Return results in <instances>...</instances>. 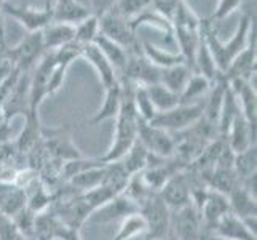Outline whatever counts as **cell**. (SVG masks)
<instances>
[{
  "label": "cell",
  "instance_id": "d4e9b609",
  "mask_svg": "<svg viewBox=\"0 0 257 240\" xmlns=\"http://www.w3.org/2000/svg\"><path fill=\"white\" fill-rule=\"evenodd\" d=\"M211 90V80L203 77L201 74L193 72L189 78L187 85L184 87L182 93L179 95V104H197L203 103L200 98L208 96Z\"/></svg>",
  "mask_w": 257,
  "mask_h": 240
},
{
  "label": "cell",
  "instance_id": "f35d334b",
  "mask_svg": "<svg viewBox=\"0 0 257 240\" xmlns=\"http://www.w3.org/2000/svg\"><path fill=\"white\" fill-rule=\"evenodd\" d=\"M244 4V0H219V4L216 7V12L212 15L211 21H219L227 18L232 12H235L236 8H240Z\"/></svg>",
  "mask_w": 257,
  "mask_h": 240
},
{
  "label": "cell",
  "instance_id": "74e56055",
  "mask_svg": "<svg viewBox=\"0 0 257 240\" xmlns=\"http://www.w3.org/2000/svg\"><path fill=\"white\" fill-rule=\"evenodd\" d=\"M179 4H181V0H152V5L150 7L173 24V18L176 15Z\"/></svg>",
  "mask_w": 257,
  "mask_h": 240
},
{
  "label": "cell",
  "instance_id": "b9f144b4",
  "mask_svg": "<svg viewBox=\"0 0 257 240\" xmlns=\"http://www.w3.org/2000/svg\"><path fill=\"white\" fill-rule=\"evenodd\" d=\"M13 70H15V67L12 66L10 61L0 59V87H2L7 82V78L12 75Z\"/></svg>",
  "mask_w": 257,
  "mask_h": 240
},
{
  "label": "cell",
  "instance_id": "9c48e42d",
  "mask_svg": "<svg viewBox=\"0 0 257 240\" xmlns=\"http://www.w3.org/2000/svg\"><path fill=\"white\" fill-rule=\"evenodd\" d=\"M160 74L162 69L150 63L143 55V50H136L128 53L126 67L121 78H125L135 85L149 87L160 82Z\"/></svg>",
  "mask_w": 257,
  "mask_h": 240
},
{
  "label": "cell",
  "instance_id": "f546056e",
  "mask_svg": "<svg viewBox=\"0 0 257 240\" xmlns=\"http://www.w3.org/2000/svg\"><path fill=\"white\" fill-rule=\"evenodd\" d=\"M154 26V28L160 29L162 32H165L168 37H173V24L163 18L160 13H157L152 7L144 10L141 15H138L136 18H133L131 20V28L138 31L139 26Z\"/></svg>",
  "mask_w": 257,
  "mask_h": 240
},
{
  "label": "cell",
  "instance_id": "f907efd6",
  "mask_svg": "<svg viewBox=\"0 0 257 240\" xmlns=\"http://www.w3.org/2000/svg\"><path fill=\"white\" fill-rule=\"evenodd\" d=\"M0 53H2V50H0ZM0 58H2V55H0Z\"/></svg>",
  "mask_w": 257,
  "mask_h": 240
},
{
  "label": "cell",
  "instance_id": "ffe728a7",
  "mask_svg": "<svg viewBox=\"0 0 257 240\" xmlns=\"http://www.w3.org/2000/svg\"><path fill=\"white\" fill-rule=\"evenodd\" d=\"M121 100H123V90H121L120 82L115 84L113 87L105 88L102 106L90 119L91 125H97V123H101L104 120H110V119L117 117L120 112V108H121Z\"/></svg>",
  "mask_w": 257,
  "mask_h": 240
},
{
  "label": "cell",
  "instance_id": "30bf717a",
  "mask_svg": "<svg viewBox=\"0 0 257 240\" xmlns=\"http://www.w3.org/2000/svg\"><path fill=\"white\" fill-rule=\"evenodd\" d=\"M135 213H139L138 203L126 197L125 194H118L107 203H104L102 207L94 210L88 218V223L107 224L113 223V221H121L130 215H135Z\"/></svg>",
  "mask_w": 257,
  "mask_h": 240
},
{
  "label": "cell",
  "instance_id": "52a82bcc",
  "mask_svg": "<svg viewBox=\"0 0 257 240\" xmlns=\"http://www.w3.org/2000/svg\"><path fill=\"white\" fill-rule=\"evenodd\" d=\"M0 10L4 15L13 18L20 23L28 32L43 31L48 24L53 23V5L47 2L43 8H32L23 5H13L12 2H4L0 5Z\"/></svg>",
  "mask_w": 257,
  "mask_h": 240
},
{
  "label": "cell",
  "instance_id": "d6986e66",
  "mask_svg": "<svg viewBox=\"0 0 257 240\" xmlns=\"http://www.w3.org/2000/svg\"><path fill=\"white\" fill-rule=\"evenodd\" d=\"M91 15L88 7L80 4L78 0H56L53 5V21L55 23H67L78 24L85 18Z\"/></svg>",
  "mask_w": 257,
  "mask_h": 240
},
{
  "label": "cell",
  "instance_id": "3957f363",
  "mask_svg": "<svg viewBox=\"0 0 257 240\" xmlns=\"http://www.w3.org/2000/svg\"><path fill=\"white\" fill-rule=\"evenodd\" d=\"M139 213L143 215L147 230L144 237L152 240H165L170 235L171 226V210L166 207L158 194H152L150 197L139 205Z\"/></svg>",
  "mask_w": 257,
  "mask_h": 240
},
{
  "label": "cell",
  "instance_id": "9a60e30c",
  "mask_svg": "<svg viewBox=\"0 0 257 240\" xmlns=\"http://www.w3.org/2000/svg\"><path fill=\"white\" fill-rule=\"evenodd\" d=\"M225 141L233 154L243 152L247 147L255 146V131L243 117V114H240L232 122V125H230L225 135Z\"/></svg>",
  "mask_w": 257,
  "mask_h": 240
},
{
  "label": "cell",
  "instance_id": "8fae6325",
  "mask_svg": "<svg viewBox=\"0 0 257 240\" xmlns=\"http://www.w3.org/2000/svg\"><path fill=\"white\" fill-rule=\"evenodd\" d=\"M158 195H160L162 200L171 211L192 203V191L187 178L184 175V170L174 173L160 189Z\"/></svg>",
  "mask_w": 257,
  "mask_h": 240
},
{
  "label": "cell",
  "instance_id": "4dcf8cb0",
  "mask_svg": "<svg viewBox=\"0 0 257 240\" xmlns=\"http://www.w3.org/2000/svg\"><path fill=\"white\" fill-rule=\"evenodd\" d=\"M146 230H147V226H146L143 215H141V213H135V215H130L125 219L120 221L117 234L110 240H130L133 237L144 235Z\"/></svg>",
  "mask_w": 257,
  "mask_h": 240
},
{
  "label": "cell",
  "instance_id": "603a6c76",
  "mask_svg": "<svg viewBox=\"0 0 257 240\" xmlns=\"http://www.w3.org/2000/svg\"><path fill=\"white\" fill-rule=\"evenodd\" d=\"M141 50H143V55L150 61V63L160 69H166V67H171L176 64H185V61L179 51L165 50L162 47L154 45V43H150V42H144L143 45H141Z\"/></svg>",
  "mask_w": 257,
  "mask_h": 240
},
{
  "label": "cell",
  "instance_id": "60d3db41",
  "mask_svg": "<svg viewBox=\"0 0 257 240\" xmlns=\"http://www.w3.org/2000/svg\"><path fill=\"white\" fill-rule=\"evenodd\" d=\"M90 2V12L91 15L97 16V18H101L104 13H107L110 12L112 8L117 5L118 0H88Z\"/></svg>",
  "mask_w": 257,
  "mask_h": 240
},
{
  "label": "cell",
  "instance_id": "4316f807",
  "mask_svg": "<svg viewBox=\"0 0 257 240\" xmlns=\"http://www.w3.org/2000/svg\"><path fill=\"white\" fill-rule=\"evenodd\" d=\"M193 72L197 74H201L203 77H206L208 80H214L220 72L216 67V63H214V58H212L211 51L208 48V45L203 40V35L200 39V43H198V48H197V53H195V59H193Z\"/></svg>",
  "mask_w": 257,
  "mask_h": 240
},
{
  "label": "cell",
  "instance_id": "83f0119b",
  "mask_svg": "<svg viewBox=\"0 0 257 240\" xmlns=\"http://www.w3.org/2000/svg\"><path fill=\"white\" fill-rule=\"evenodd\" d=\"M146 88H147L149 98H150V101H152L157 112L170 111L179 104V95H176L171 90H168V88L163 87L162 84H154V85H149Z\"/></svg>",
  "mask_w": 257,
  "mask_h": 240
},
{
  "label": "cell",
  "instance_id": "ba28073f",
  "mask_svg": "<svg viewBox=\"0 0 257 240\" xmlns=\"http://www.w3.org/2000/svg\"><path fill=\"white\" fill-rule=\"evenodd\" d=\"M138 141L143 144L150 155L158 158H171L174 155V136L149 122L139 120Z\"/></svg>",
  "mask_w": 257,
  "mask_h": 240
},
{
  "label": "cell",
  "instance_id": "816d5d0a",
  "mask_svg": "<svg viewBox=\"0 0 257 240\" xmlns=\"http://www.w3.org/2000/svg\"><path fill=\"white\" fill-rule=\"evenodd\" d=\"M0 5H2V2H0Z\"/></svg>",
  "mask_w": 257,
  "mask_h": 240
},
{
  "label": "cell",
  "instance_id": "7dc6e473",
  "mask_svg": "<svg viewBox=\"0 0 257 240\" xmlns=\"http://www.w3.org/2000/svg\"><path fill=\"white\" fill-rule=\"evenodd\" d=\"M0 2H2V4H4V2H8V0H0Z\"/></svg>",
  "mask_w": 257,
  "mask_h": 240
},
{
  "label": "cell",
  "instance_id": "5b68a950",
  "mask_svg": "<svg viewBox=\"0 0 257 240\" xmlns=\"http://www.w3.org/2000/svg\"><path fill=\"white\" fill-rule=\"evenodd\" d=\"M99 32L107 39L118 43L128 53L141 50L139 40L136 37V31L131 28V21L123 18L112 8L110 12L104 13L99 18Z\"/></svg>",
  "mask_w": 257,
  "mask_h": 240
},
{
  "label": "cell",
  "instance_id": "ab89813d",
  "mask_svg": "<svg viewBox=\"0 0 257 240\" xmlns=\"http://www.w3.org/2000/svg\"><path fill=\"white\" fill-rule=\"evenodd\" d=\"M26 237L21 234V230L13 223V219L4 218L0 221V240H24Z\"/></svg>",
  "mask_w": 257,
  "mask_h": 240
},
{
  "label": "cell",
  "instance_id": "1f68e13d",
  "mask_svg": "<svg viewBox=\"0 0 257 240\" xmlns=\"http://www.w3.org/2000/svg\"><path fill=\"white\" fill-rule=\"evenodd\" d=\"M97 34H99V18L90 15L88 18H85L83 21L75 24L74 42L78 43L80 47H86L94 42Z\"/></svg>",
  "mask_w": 257,
  "mask_h": 240
},
{
  "label": "cell",
  "instance_id": "7c38bea8",
  "mask_svg": "<svg viewBox=\"0 0 257 240\" xmlns=\"http://www.w3.org/2000/svg\"><path fill=\"white\" fill-rule=\"evenodd\" d=\"M42 139L45 141V147L48 152L55 158L61 160V162H69V160L83 157L80 149L72 143V138L64 128L51 130L48 136L42 135Z\"/></svg>",
  "mask_w": 257,
  "mask_h": 240
},
{
  "label": "cell",
  "instance_id": "ee69618b",
  "mask_svg": "<svg viewBox=\"0 0 257 240\" xmlns=\"http://www.w3.org/2000/svg\"><path fill=\"white\" fill-rule=\"evenodd\" d=\"M201 240H228V238L219 237V235H216V234H209V235H205Z\"/></svg>",
  "mask_w": 257,
  "mask_h": 240
},
{
  "label": "cell",
  "instance_id": "7402d4cb",
  "mask_svg": "<svg viewBox=\"0 0 257 240\" xmlns=\"http://www.w3.org/2000/svg\"><path fill=\"white\" fill-rule=\"evenodd\" d=\"M94 45L101 50V53L109 59V63L113 66V69L117 70L118 75H123L126 67V61H128V51L120 47L118 43H115L113 40L107 39L105 35L101 32L97 34V37L94 39Z\"/></svg>",
  "mask_w": 257,
  "mask_h": 240
},
{
  "label": "cell",
  "instance_id": "5bb4252c",
  "mask_svg": "<svg viewBox=\"0 0 257 240\" xmlns=\"http://www.w3.org/2000/svg\"><path fill=\"white\" fill-rule=\"evenodd\" d=\"M82 58H85L88 63H90L94 67L97 77H99V82L104 87V90L120 82L117 70L113 69V66L109 63V59L102 55L101 50L97 48L94 43H90V45L83 47Z\"/></svg>",
  "mask_w": 257,
  "mask_h": 240
},
{
  "label": "cell",
  "instance_id": "cb8c5ba5",
  "mask_svg": "<svg viewBox=\"0 0 257 240\" xmlns=\"http://www.w3.org/2000/svg\"><path fill=\"white\" fill-rule=\"evenodd\" d=\"M192 74H193L192 69L187 64H176L171 67L162 69L160 82L158 84H162L163 87H166L168 90H171L176 95H181Z\"/></svg>",
  "mask_w": 257,
  "mask_h": 240
},
{
  "label": "cell",
  "instance_id": "6da1fadb",
  "mask_svg": "<svg viewBox=\"0 0 257 240\" xmlns=\"http://www.w3.org/2000/svg\"><path fill=\"white\" fill-rule=\"evenodd\" d=\"M201 35L211 51L212 58H214L217 70L220 74H225V70L228 69L230 63H232V59L249 45L252 40H255V37H252L254 21L249 13L241 15L232 39L228 42H220L216 29L212 28V21L206 20V21H201Z\"/></svg>",
  "mask_w": 257,
  "mask_h": 240
},
{
  "label": "cell",
  "instance_id": "8992f818",
  "mask_svg": "<svg viewBox=\"0 0 257 240\" xmlns=\"http://www.w3.org/2000/svg\"><path fill=\"white\" fill-rule=\"evenodd\" d=\"M170 235H173L176 240H201L203 237L201 213L193 202L182 208L171 211Z\"/></svg>",
  "mask_w": 257,
  "mask_h": 240
},
{
  "label": "cell",
  "instance_id": "277c9868",
  "mask_svg": "<svg viewBox=\"0 0 257 240\" xmlns=\"http://www.w3.org/2000/svg\"><path fill=\"white\" fill-rule=\"evenodd\" d=\"M203 117V103L197 104H177L176 108L157 112L149 123L168 133H179L192 127Z\"/></svg>",
  "mask_w": 257,
  "mask_h": 240
},
{
  "label": "cell",
  "instance_id": "7a4b0ae2",
  "mask_svg": "<svg viewBox=\"0 0 257 240\" xmlns=\"http://www.w3.org/2000/svg\"><path fill=\"white\" fill-rule=\"evenodd\" d=\"M43 55H45V47H43L42 31H37L28 32L20 40V43H16L12 48H5L2 59L10 61L12 66L20 72H29Z\"/></svg>",
  "mask_w": 257,
  "mask_h": 240
},
{
  "label": "cell",
  "instance_id": "2e32d148",
  "mask_svg": "<svg viewBox=\"0 0 257 240\" xmlns=\"http://www.w3.org/2000/svg\"><path fill=\"white\" fill-rule=\"evenodd\" d=\"M212 234L228 240H257V234L254 230H251L249 226L233 213H228L220 219Z\"/></svg>",
  "mask_w": 257,
  "mask_h": 240
},
{
  "label": "cell",
  "instance_id": "4fadbf2b",
  "mask_svg": "<svg viewBox=\"0 0 257 240\" xmlns=\"http://www.w3.org/2000/svg\"><path fill=\"white\" fill-rule=\"evenodd\" d=\"M224 77L228 82L235 78L246 80L249 84L252 82V78H255V40H252L249 45L232 59Z\"/></svg>",
  "mask_w": 257,
  "mask_h": 240
},
{
  "label": "cell",
  "instance_id": "f6af8a7d",
  "mask_svg": "<svg viewBox=\"0 0 257 240\" xmlns=\"http://www.w3.org/2000/svg\"><path fill=\"white\" fill-rule=\"evenodd\" d=\"M165 240H176V238H174V237H173V235H168V237H166V238H165Z\"/></svg>",
  "mask_w": 257,
  "mask_h": 240
},
{
  "label": "cell",
  "instance_id": "e575fe53",
  "mask_svg": "<svg viewBox=\"0 0 257 240\" xmlns=\"http://www.w3.org/2000/svg\"><path fill=\"white\" fill-rule=\"evenodd\" d=\"M31 188H34V192L28 194V208L35 215L47 211L53 203V195L40 181H35Z\"/></svg>",
  "mask_w": 257,
  "mask_h": 240
},
{
  "label": "cell",
  "instance_id": "f1b7e54d",
  "mask_svg": "<svg viewBox=\"0 0 257 240\" xmlns=\"http://www.w3.org/2000/svg\"><path fill=\"white\" fill-rule=\"evenodd\" d=\"M233 170L236 176L243 183L246 178H249L257 173V149L255 146L247 147L243 152L235 154L233 158Z\"/></svg>",
  "mask_w": 257,
  "mask_h": 240
},
{
  "label": "cell",
  "instance_id": "d6a6232c",
  "mask_svg": "<svg viewBox=\"0 0 257 240\" xmlns=\"http://www.w3.org/2000/svg\"><path fill=\"white\" fill-rule=\"evenodd\" d=\"M102 180H104V164L99 167L90 168V170H86V172L77 175L74 178H70L69 181L75 189H78V192H83V191L101 186Z\"/></svg>",
  "mask_w": 257,
  "mask_h": 240
},
{
  "label": "cell",
  "instance_id": "8d00e7d4",
  "mask_svg": "<svg viewBox=\"0 0 257 240\" xmlns=\"http://www.w3.org/2000/svg\"><path fill=\"white\" fill-rule=\"evenodd\" d=\"M56 61V59H55ZM67 69L66 66L63 64H55V67H53L51 70V75L48 78V87H47V95H55L61 90V87H63L64 84V78H66V72H67Z\"/></svg>",
  "mask_w": 257,
  "mask_h": 240
},
{
  "label": "cell",
  "instance_id": "836d02e7",
  "mask_svg": "<svg viewBox=\"0 0 257 240\" xmlns=\"http://www.w3.org/2000/svg\"><path fill=\"white\" fill-rule=\"evenodd\" d=\"M133 103H135V109L138 112V117L143 122H150L155 117V108L152 101H150L147 88L141 87V85H135V90H133Z\"/></svg>",
  "mask_w": 257,
  "mask_h": 240
},
{
  "label": "cell",
  "instance_id": "c3c4849f",
  "mask_svg": "<svg viewBox=\"0 0 257 240\" xmlns=\"http://www.w3.org/2000/svg\"><path fill=\"white\" fill-rule=\"evenodd\" d=\"M24 240H35V238H24Z\"/></svg>",
  "mask_w": 257,
  "mask_h": 240
},
{
  "label": "cell",
  "instance_id": "ac0fdd59",
  "mask_svg": "<svg viewBox=\"0 0 257 240\" xmlns=\"http://www.w3.org/2000/svg\"><path fill=\"white\" fill-rule=\"evenodd\" d=\"M74 35H75L74 24L53 21L42 31V39H43L45 51H55L61 47L67 45V43L74 40Z\"/></svg>",
  "mask_w": 257,
  "mask_h": 240
},
{
  "label": "cell",
  "instance_id": "d590c367",
  "mask_svg": "<svg viewBox=\"0 0 257 240\" xmlns=\"http://www.w3.org/2000/svg\"><path fill=\"white\" fill-rule=\"evenodd\" d=\"M150 5H152V0H118L113 10L131 21L133 18H136L144 10L150 8Z\"/></svg>",
  "mask_w": 257,
  "mask_h": 240
},
{
  "label": "cell",
  "instance_id": "681fc988",
  "mask_svg": "<svg viewBox=\"0 0 257 240\" xmlns=\"http://www.w3.org/2000/svg\"><path fill=\"white\" fill-rule=\"evenodd\" d=\"M144 240H152V238H146V237H144Z\"/></svg>",
  "mask_w": 257,
  "mask_h": 240
},
{
  "label": "cell",
  "instance_id": "bcb514c9",
  "mask_svg": "<svg viewBox=\"0 0 257 240\" xmlns=\"http://www.w3.org/2000/svg\"><path fill=\"white\" fill-rule=\"evenodd\" d=\"M4 218H5V215H4V213H2V211H0V221H2Z\"/></svg>",
  "mask_w": 257,
  "mask_h": 240
},
{
  "label": "cell",
  "instance_id": "484cf974",
  "mask_svg": "<svg viewBox=\"0 0 257 240\" xmlns=\"http://www.w3.org/2000/svg\"><path fill=\"white\" fill-rule=\"evenodd\" d=\"M120 162L123 167H125L128 175L133 176V175H138L146 170L150 162V154H149V150L136 139V143L128 149V152L120 158Z\"/></svg>",
  "mask_w": 257,
  "mask_h": 240
},
{
  "label": "cell",
  "instance_id": "7bdbcfd3",
  "mask_svg": "<svg viewBox=\"0 0 257 240\" xmlns=\"http://www.w3.org/2000/svg\"><path fill=\"white\" fill-rule=\"evenodd\" d=\"M7 45H5V26H4V13L0 10V50L2 53L5 51Z\"/></svg>",
  "mask_w": 257,
  "mask_h": 240
},
{
  "label": "cell",
  "instance_id": "44dd1931",
  "mask_svg": "<svg viewBox=\"0 0 257 240\" xmlns=\"http://www.w3.org/2000/svg\"><path fill=\"white\" fill-rule=\"evenodd\" d=\"M228 199V205H230V211L236 215L241 219H247V218H255L257 215V203H255V197L247 192L243 186L240 184L236 189H233L227 195Z\"/></svg>",
  "mask_w": 257,
  "mask_h": 240
},
{
  "label": "cell",
  "instance_id": "e0dca14e",
  "mask_svg": "<svg viewBox=\"0 0 257 240\" xmlns=\"http://www.w3.org/2000/svg\"><path fill=\"white\" fill-rule=\"evenodd\" d=\"M26 125L23 127V131L18 136L15 147L18 152H31L35 149V146L40 144V139L43 135V130L40 127L39 112H28L24 115Z\"/></svg>",
  "mask_w": 257,
  "mask_h": 240
}]
</instances>
